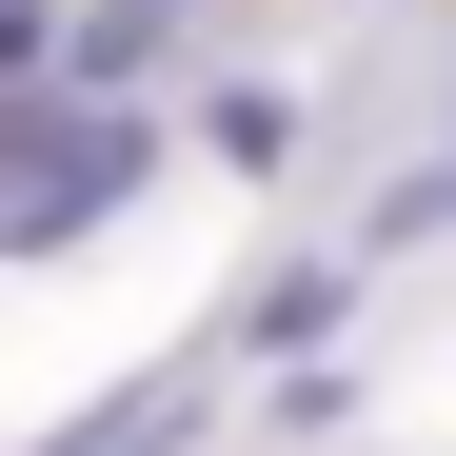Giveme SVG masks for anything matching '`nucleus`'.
Listing matches in <instances>:
<instances>
[{
  "mask_svg": "<svg viewBox=\"0 0 456 456\" xmlns=\"http://www.w3.org/2000/svg\"><path fill=\"white\" fill-rule=\"evenodd\" d=\"M159 159L119 100H20V199H0V258H60L80 218H119V179Z\"/></svg>",
  "mask_w": 456,
  "mask_h": 456,
  "instance_id": "1",
  "label": "nucleus"
},
{
  "mask_svg": "<svg viewBox=\"0 0 456 456\" xmlns=\"http://www.w3.org/2000/svg\"><path fill=\"white\" fill-rule=\"evenodd\" d=\"M318 318H357V278H338V258H278V278L239 297V338H258V357H297Z\"/></svg>",
  "mask_w": 456,
  "mask_h": 456,
  "instance_id": "2",
  "label": "nucleus"
},
{
  "mask_svg": "<svg viewBox=\"0 0 456 456\" xmlns=\"http://www.w3.org/2000/svg\"><path fill=\"white\" fill-rule=\"evenodd\" d=\"M179 20H199V0H100V40H80V80H119V60H139V40H179Z\"/></svg>",
  "mask_w": 456,
  "mask_h": 456,
  "instance_id": "3",
  "label": "nucleus"
},
{
  "mask_svg": "<svg viewBox=\"0 0 456 456\" xmlns=\"http://www.w3.org/2000/svg\"><path fill=\"white\" fill-rule=\"evenodd\" d=\"M397 218H456V159H436V179H417V199H397Z\"/></svg>",
  "mask_w": 456,
  "mask_h": 456,
  "instance_id": "4",
  "label": "nucleus"
}]
</instances>
